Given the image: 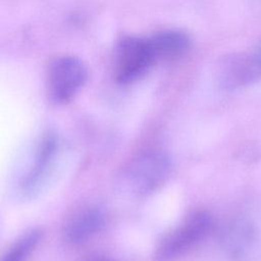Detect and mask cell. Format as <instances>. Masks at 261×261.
Wrapping results in <instances>:
<instances>
[{"mask_svg": "<svg viewBox=\"0 0 261 261\" xmlns=\"http://www.w3.org/2000/svg\"><path fill=\"white\" fill-rule=\"evenodd\" d=\"M213 225V218L207 211L191 213L161 239L154 250L153 260L176 261L203 242L212 231Z\"/></svg>", "mask_w": 261, "mask_h": 261, "instance_id": "obj_2", "label": "cell"}, {"mask_svg": "<svg viewBox=\"0 0 261 261\" xmlns=\"http://www.w3.org/2000/svg\"><path fill=\"white\" fill-rule=\"evenodd\" d=\"M105 221L106 215L100 207L84 206L66 219L62 227V240L69 246H79L98 233Z\"/></svg>", "mask_w": 261, "mask_h": 261, "instance_id": "obj_6", "label": "cell"}, {"mask_svg": "<svg viewBox=\"0 0 261 261\" xmlns=\"http://www.w3.org/2000/svg\"><path fill=\"white\" fill-rule=\"evenodd\" d=\"M214 73L220 88L238 90L261 79V64L256 53L234 52L218 59Z\"/></svg>", "mask_w": 261, "mask_h": 261, "instance_id": "obj_5", "label": "cell"}, {"mask_svg": "<svg viewBox=\"0 0 261 261\" xmlns=\"http://www.w3.org/2000/svg\"><path fill=\"white\" fill-rule=\"evenodd\" d=\"M254 239V228L248 222H237L227 232V244L229 251L239 255L245 251Z\"/></svg>", "mask_w": 261, "mask_h": 261, "instance_id": "obj_10", "label": "cell"}, {"mask_svg": "<svg viewBox=\"0 0 261 261\" xmlns=\"http://www.w3.org/2000/svg\"><path fill=\"white\" fill-rule=\"evenodd\" d=\"M57 150L58 140L56 135L52 132L44 134L37 146L34 161L21 180L20 188L23 195L32 196L40 188L52 166Z\"/></svg>", "mask_w": 261, "mask_h": 261, "instance_id": "obj_7", "label": "cell"}, {"mask_svg": "<svg viewBox=\"0 0 261 261\" xmlns=\"http://www.w3.org/2000/svg\"><path fill=\"white\" fill-rule=\"evenodd\" d=\"M80 261H112V260H110L106 257H102V256H89Z\"/></svg>", "mask_w": 261, "mask_h": 261, "instance_id": "obj_11", "label": "cell"}, {"mask_svg": "<svg viewBox=\"0 0 261 261\" xmlns=\"http://www.w3.org/2000/svg\"><path fill=\"white\" fill-rule=\"evenodd\" d=\"M149 38L158 61H176L184 57L192 46L190 36L176 29L161 30Z\"/></svg>", "mask_w": 261, "mask_h": 261, "instance_id": "obj_8", "label": "cell"}, {"mask_svg": "<svg viewBox=\"0 0 261 261\" xmlns=\"http://www.w3.org/2000/svg\"><path fill=\"white\" fill-rule=\"evenodd\" d=\"M158 62L149 37L123 36L114 48L113 73L122 85H129L143 79Z\"/></svg>", "mask_w": 261, "mask_h": 261, "instance_id": "obj_3", "label": "cell"}, {"mask_svg": "<svg viewBox=\"0 0 261 261\" xmlns=\"http://www.w3.org/2000/svg\"><path fill=\"white\" fill-rule=\"evenodd\" d=\"M171 170V160L165 153L146 151L123 164L115 175L114 188L124 197L145 198L167 181Z\"/></svg>", "mask_w": 261, "mask_h": 261, "instance_id": "obj_1", "label": "cell"}, {"mask_svg": "<svg viewBox=\"0 0 261 261\" xmlns=\"http://www.w3.org/2000/svg\"><path fill=\"white\" fill-rule=\"evenodd\" d=\"M255 53H256V55H257V57H258V59H259V62H260V64H261V45L259 46V49H258Z\"/></svg>", "mask_w": 261, "mask_h": 261, "instance_id": "obj_12", "label": "cell"}, {"mask_svg": "<svg viewBox=\"0 0 261 261\" xmlns=\"http://www.w3.org/2000/svg\"><path fill=\"white\" fill-rule=\"evenodd\" d=\"M88 79V68L75 56H59L51 61L47 70L46 89L55 104L69 102L83 88Z\"/></svg>", "mask_w": 261, "mask_h": 261, "instance_id": "obj_4", "label": "cell"}, {"mask_svg": "<svg viewBox=\"0 0 261 261\" xmlns=\"http://www.w3.org/2000/svg\"><path fill=\"white\" fill-rule=\"evenodd\" d=\"M41 228H31L21 234L7 250L2 261H28L42 240Z\"/></svg>", "mask_w": 261, "mask_h": 261, "instance_id": "obj_9", "label": "cell"}]
</instances>
